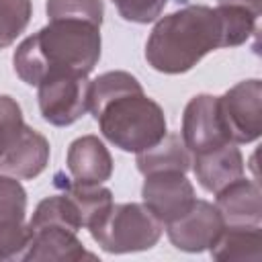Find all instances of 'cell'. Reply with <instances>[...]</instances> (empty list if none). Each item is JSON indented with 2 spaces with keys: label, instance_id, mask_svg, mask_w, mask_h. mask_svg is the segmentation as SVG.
Masks as SVG:
<instances>
[{
  "label": "cell",
  "instance_id": "1",
  "mask_svg": "<svg viewBox=\"0 0 262 262\" xmlns=\"http://www.w3.org/2000/svg\"><path fill=\"white\" fill-rule=\"evenodd\" d=\"M88 111L100 133L119 149L139 154L166 133L164 108L143 92L139 80L123 70L104 72L90 82Z\"/></svg>",
  "mask_w": 262,
  "mask_h": 262
},
{
  "label": "cell",
  "instance_id": "2",
  "mask_svg": "<svg viewBox=\"0 0 262 262\" xmlns=\"http://www.w3.org/2000/svg\"><path fill=\"white\" fill-rule=\"evenodd\" d=\"M100 43L98 25L74 18L49 20V25L20 41L12 66L29 86H39L43 78L55 72L88 76L100 59Z\"/></svg>",
  "mask_w": 262,
  "mask_h": 262
},
{
  "label": "cell",
  "instance_id": "3",
  "mask_svg": "<svg viewBox=\"0 0 262 262\" xmlns=\"http://www.w3.org/2000/svg\"><path fill=\"white\" fill-rule=\"evenodd\" d=\"M219 47H225L219 12L205 4H186L154 25L145 59L156 72L184 74Z\"/></svg>",
  "mask_w": 262,
  "mask_h": 262
},
{
  "label": "cell",
  "instance_id": "4",
  "mask_svg": "<svg viewBox=\"0 0 262 262\" xmlns=\"http://www.w3.org/2000/svg\"><path fill=\"white\" fill-rule=\"evenodd\" d=\"M88 231L104 252L127 254L154 248L164 225L143 203H113L106 215Z\"/></svg>",
  "mask_w": 262,
  "mask_h": 262
},
{
  "label": "cell",
  "instance_id": "5",
  "mask_svg": "<svg viewBox=\"0 0 262 262\" xmlns=\"http://www.w3.org/2000/svg\"><path fill=\"white\" fill-rule=\"evenodd\" d=\"M37 88L39 111L49 125L68 127L88 111L90 80L84 74L55 72L43 78Z\"/></svg>",
  "mask_w": 262,
  "mask_h": 262
},
{
  "label": "cell",
  "instance_id": "6",
  "mask_svg": "<svg viewBox=\"0 0 262 262\" xmlns=\"http://www.w3.org/2000/svg\"><path fill=\"white\" fill-rule=\"evenodd\" d=\"M190 156L203 154L225 143H233L229 139L219 96L213 94H196L192 96L182 113V133H180Z\"/></svg>",
  "mask_w": 262,
  "mask_h": 262
},
{
  "label": "cell",
  "instance_id": "7",
  "mask_svg": "<svg viewBox=\"0 0 262 262\" xmlns=\"http://www.w3.org/2000/svg\"><path fill=\"white\" fill-rule=\"evenodd\" d=\"M221 115L233 143H252L262 133V82H237L219 96Z\"/></svg>",
  "mask_w": 262,
  "mask_h": 262
},
{
  "label": "cell",
  "instance_id": "8",
  "mask_svg": "<svg viewBox=\"0 0 262 262\" xmlns=\"http://www.w3.org/2000/svg\"><path fill=\"white\" fill-rule=\"evenodd\" d=\"M141 199L143 205L158 217V221H162V225H168L182 217L194 205L196 194L192 182L184 172L166 170L145 176Z\"/></svg>",
  "mask_w": 262,
  "mask_h": 262
},
{
  "label": "cell",
  "instance_id": "9",
  "mask_svg": "<svg viewBox=\"0 0 262 262\" xmlns=\"http://www.w3.org/2000/svg\"><path fill=\"white\" fill-rule=\"evenodd\" d=\"M29 239L27 190L18 178L0 176V260H20Z\"/></svg>",
  "mask_w": 262,
  "mask_h": 262
},
{
  "label": "cell",
  "instance_id": "10",
  "mask_svg": "<svg viewBox=\"0 0 262 262\" xmlns=\"http://www.w3.org/2000/svg\"><path fill=\"white\" fill-rule=\"evenodd\" d=\"M223 227L225 223L217 207L211 205L209 201L196 199L194 205L182 217L166 225V233L174 248L194 254L209 250L219 237Z\"/></svg>",
  "mask_w": 262,
  "mask_h": 262
},
{
  "label": "cell",
  "instance_id": "11",
  "mask_svg": "<svg viewBox=\"0 0 262 262\" xmlns=\"http://www.w3.org/2000/svg\"><path fill=\"white\" fill-rule=\"evenodd\" d=\"M29 239L20 260H49V262H76L82 258L94 260L84 244L78 239V233L55 223L27 225Z\"/></svg>",
  "mask_w": 262,
  "mask_h": 262
},
{
  "label": "cell",
  "instance_id": "12",
  "mask_svg": "<svg viewBox=\"0 0 262 262\" xmlns=\"http://www.w3.org/2000/svg\"><path fill=\"white\" fill-rule=\"evenodd\" d=\"M49 164V141L45 135L29 125H23L20 133L0 156V172L18 180L37 178Z\"/></svg>",
  "mask_w": 262,
  "mask_h": 262
},
{
  "label": "cell",
  "instance_id": "13",
  "mask_svg": "<svg viewBox=\"0 0 262 262\" xmlns=\"http://www.w3.org/2000/svg\"><path fill=\"white\" fill-rule=\"evenodd\" d=\"M190 168L199 184L207 192H219L229 182L244 176V156L237 143H225L221 147L190 156Z\"/></svg>",
  "mask_w": 262,
  "mask_h": 262
},
{
  "label": "cell",
  "instance_id": "14",
  "mask_svg": "<svg viewBox=\"0 0 262 262\" xmlns=\"http://www.w3.org/2000/svg\"><path fill=\"white\" fill-rule=\"evenodd\" d=\"M215 207L225 225H260L262 194L256 180L246 176L229 182L215 192Z\"/></svg>",
  "mask_w": 262,
  "mask_h": 262
},
{
  "label": "cell",
  "instance_id": "15",
  "mask_svg": "<svg viewBox=\"0 0 262 262\" xmlns=\"http://www.w3.org/2000/svg\"><path fill=\"white\" fill-rule=\"evenodd\" d=\"M66 164L70 176L84 184H102L113 174V158L96 135H82L68 147Z\"/></svg>",
  "mask_w": 262,
  "mask_h": 262
},
{
  "label": "cell",
  "instance_id": "16",
  "mask_svg": "<svg viewBox=\"0 0 262 262\" xmlns=\"http://www.w3.org/2000/svg\"><path fill=\"white\" fill-rule=\"evenodd\" d=\"M211 258L219 262L246 260L258 262L262 258V227L260 225H225L209 248Z\"/></svg>",
  "mask_w": 262,
  "mask_h": 262
},
{
  "label": "cell",
  "instance_id": "17",
  "mask_svg": "<svg viewBox=\"0 0 262 262\" xmlns=\"http://www.w3.org/2000/svg\"><path fill=\"white\" fill-rule=\"evenodd\" d=\"M55 186L61 188V192H66L82 219V227L90 229L94 227L111 209L113 205V192L100 184H84V182H76L74 178H63L61 172L55 174Z\"/></svg>",
  "mask_w": 262,
  "mask_h": 262
},
{
  "label": "cell",
  "instance_id": "18",
  "mask_svg": "<svg viewBox=\"0 0 262 262\" xmlns=\"http://www.w3.org/2000/svg\"><path fill=\"white\" fill-rule=\"evenodd\" d=\"M135 164L143 176L166 170H176L186 174L190 168V151L186 149L178 133H166L156 145L139 151Z\"/></svg>",
  "mask_w": 262,
  "mask_h": 262
},
{
  "label": "cell",
  "instance_id": "19",
  "mask_svg": "<svg viewBox=\"0 0 262 262\" xmlns=\"http://www.w3.org/2000/svg\"><path fill=\"white\" fill-rule=\"evenodd\" d=\"M33 16L31 0H0V49L12 45Z\"/></svg>",
  "mask_w": 262,
  "mask_h": 262
},
{
  "label": "cell",
  "instance_id": "20",
  "mask_svg": "<svg viewBox=\"0 0 262 262\" xmlns=\"http://www.w3.org/2000/svg\"><path fill=\"white\" fill-rule=\"evenodd\" d=\"M45 10L49 20L74 18V20H86L98 27L102 25V16H104L102 0H47Z\"/></svg>",
  "mask_w": 262,
  "mask_h": 262
},
{
  "label": "cell",
  "instance_id": "21",
  "mask_svg": "<svg viewBox=\"0 0 262 262\" xmlns=\"http://www.w3.org/2000/svg\"><path fill=\"white\" fill-rule=\"evenodd\" d=\"M113 4L125 20L147 25L154 23L164 12L168 0H113Z\"/></svg>",
  "mask_w": 262,
  "mask_h": 262
},
{
  "label": "cell",
  "instance_id": "22",
  "mask_svg": "<svg viewBox=\"0 0 262 262\" xmlns=\"http://www.w3.org/2000/svg\"><path fill=\"white\" fill-rule=\"evenodd\" d=\"M23 111L12 96L0 94V156L23 129Z\"/></svg>",
  "mask_w": 262,
  "mask_h": 262
}]
</instances>
